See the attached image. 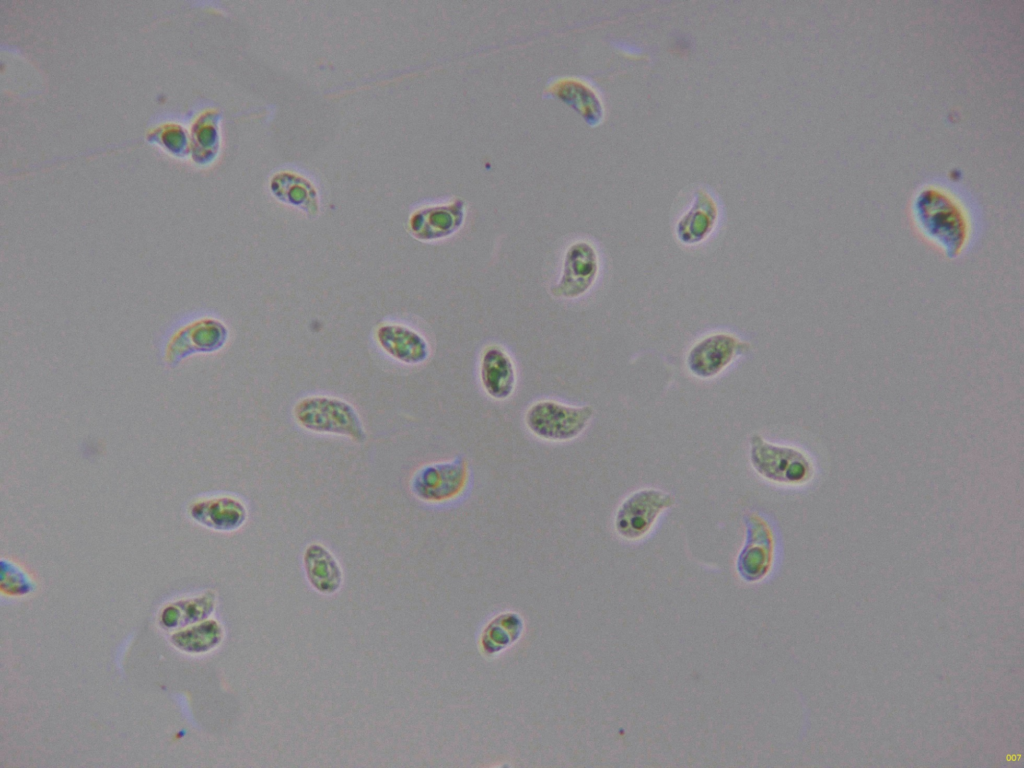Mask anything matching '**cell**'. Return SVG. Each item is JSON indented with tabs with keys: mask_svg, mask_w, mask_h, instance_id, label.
Returning <instances> with one entry per match:
<instances>
[{
	"mask_svg": "<svg viewBox=\"0 0 1024 768\" xmlns=\"http://www.w3.org/2000/svg\"><path fill=\"white\" fill-rule=\"evenodd\" d=\"M747 543L739 558L741 569L756 577L766 572L770 564L772 532L769 524L759 514L751 512L744 517Z\"/></svg>",
	"mask_w": 1024,
	"mask_h": 768,
	"instance_id": "cell-13",
	"label": "cell"
},
{
	"mask_svg": "<svg viewBox=\"0 0 1024 768\" xmlns=\"http://www.w3.org/2000/svg\"><path fill=\"white\" fill-rule=\"evenodd\" d=\"M674 503V497L660 489L637 490L618 507L614 518L615 530L623 538L639 539L652 529L660 514Z\"/></svg>",
	"mask_w": 1024,
	"mask_h": 768,
	"instance_id": "cell-6",
	"label": "cell"
},
{
	"mask_svg": "<svg viewBox=\"0 0 1024 768\" xmlns=\"http://www.w3.org/2000/svg\"><path fill=\"white\" fill-rule=\"evenodd\" d=\"M594 409L589 405H569L544 399L527 409L524 422L528 431L548 442H567L579 437L589 426Z\"/></svg>",
	"mask_w": 1024,
	"mask_h": 768,
	"instance_id": "cell-3",
	"label": "cell"
},
{
	"mask_svg": "<svg viewBox=\"0 0 1024 768\" xmlns=\"http://www.w3.org/2000/svg\"><path fill=\"white\" fill-rule=\"evenodd\" d=\"M747 347V343L729 333L708 335L689 350L688 369L696 377L712 378L727 368L736 357L745 353Z\"/></svg>",
	"mask_w": 1024,
	"mask_h": 768,
	"instance_id": "cell-8",
	"label": "cell"
},
{
	"mask_svg": "<svg viewBox=\"0 0 1024 768\" xmlns=\"http://www.w3.org/2000/svg\"><path fill=\"white\" fill-rule=\"evenodd\" d=\"M293 417L303 429L349 438L355 443L366 441V431L356 409L347 401L324 395L304 397L293 407Z\"/></svg>",
	"mask_w": 1024,
	"mask_h": 768,
	"instance_id": "cell-2",
	"label": "cell"
},
{
	"mask_svg": "<svg viewBox=\"0 0 1024 768\" xmlns=\"http://www.w3.org/2000/svg\"><path fill=\"white\" fill-rule=\"evenodd\" d=\"M188 514L199 525L219 532L236 531L248 518L245 503L228 494L198 498L190 503Z\"/></svg>",
	"mask_w": 1024,
	"mask_h": 768,
	"instance_id": "cell-9",
	"label": "cell"
},
{
	"mask_svg": "<svg viewBox=\"0 0 1024 768\" xmlns=\"http://www.w3.org/2000/svg\"><path fill=\"white\" fill-rule=\"evenodd\" d=\"M598 272L599 257L594 246L575 242L565 252L561 276L551 292L556 297L578 298L593 286Z\"/></svg>",
	"mask_w": 1024,
	"mask_h": 768,
	"instance_id": "cell-7",
	"label": "cell"
},
{
	"mask_svg": "<svg viewBox=\"0 0 1024 768\" xmlns=\"http://www.w3.org/2000/svg\"><path fill=\"white\" fill-rule=\"evenodd\" d=\"M464 218L465 204L456 199L447 204L418 209L410 217L409 230L417 240L437 241L457 232Z\"/></svg>",
	"mask_w": 1024,
	"mask_h": 768,
	"instance_id": "cell-10",
	"label": "cell"
},
{
	"mask_svg": "<svg viewBox=\"0 0 1024 768\" xmlns=\"http://www.w3.org/2000/svg\"><path fill=\"white\" fill-rule=\"evenodd\" d=\"M215 594L211 591L183 599L166 606L160 615V623L167 629L183 628L205 620L214 610Z\"/></svg>",
	"mask_w": 1024,
	"mask_h": 768,
	"instance_id": "cell-17",
	"label": "cell"
},
{
	"mask_svg": "<svg viewBox=\"0 0 1024 768\" xmlns=\"http://www.w3.org/2000/svg\"><path fill=\"white\" fill-rule=\"evenodd\" d=\"M303 566L307 580L317 591L331 594L341 586V567L334 555L322 544L312 543L306 547Z\"/></svg>",
	"mask_w": 1024,
	"mask_h": 768,
	"instance_id": "cell-14",
	"label": "cell"
},
{
	"mask_svg": "<svg viewBox=\"0 0 1024 768\" xmlns=\"http://www.w3.org/2000/svg\"><path fill=\"white\" fill-rule=\"evenodd\" d=\"M376 339L386 354L404 364H421L430 354L425 338L404 325L383 324L376 330Z\"/></svg>",
	"mask_w": 1024,
	"mask_h": 768,
	"instance_id": "cell-11",
	"label": "cell"
},
{
	"mask_svg": "<svg viewBox=\"0 0 1024 768\" xmlns=\"http://www.w3.org/2000/svg\"><path fill=\"white\" fill-rule=\"evenodd\" d=\"M718 215L714 199L705 191H699L695 200L680 219L677 234L685 244L703 241L713 230Z\"/></svg>",
	"mask_w": 1024,
	"mask_h": 768,
	"instance_id": "cell-16",
	"label": "cell"
},
{
	"mask_svg": "<svg viewBox=\"0 0 1024 768\" xmlns=\"http://www.w3.org/2000/svg\"><path fill=\"white\" fill-rule=\"evenodd\" d=\"M223 636L220 624L215 620H203L176 631L171 636L172 644L186 653H203L216 647Z\"/></svg>",
	"mask_w": 1024,
	"mask_h": 768,
	"instance_id": "cell-18",
	"label": "cell"
},
{
	"mask_svg": "<svg viewBox=\"0 0 1024 768\" xmlns=\"http://www.w3.org/2000/svg\"><path fill=\"white\" fill-rule=\"evenodd\" d=\"M35 582L30 574L20 565L9 559L1 561V591L9 596H21L31 593Z\"/></svg>",
	"mask_w": 1024,
	"mask_h": 768,
	"instance_id": "cell-19",
	"label": "cell"
},
{
	"mask_svg": "<svg viewBox=\"0 0 1024 768\" xmlns=\"http://www.w3.org/2000/svg\"><path fill=\"white\" fill-rule=\"evenodd\" d=\"M469 466L462 456L423 465L413 474L410 487L413 495L429 504L454 500L469 481Z\"/></svg>",
	"mask_w": 1024,
	"mask_h": 768,
	"instance_id": "cell-5",
	"label": "cell"
},
{
	"mask_svg": "<svg viewBox=\"0 0 1024 768\" xmlns=\"http://www.w3.org/2000/svg\"><path fill=\"white\" fill-rule=\"evenodd\" d=\"M913 218L922 236L949 258L965 251L970 239L968 215L957 199L934 187L922 189L913 201Z\"/></svg>",
	"mask_w": 1024,
	"mask_h": 768,
	"instance_id": "cell-1",
	"label": "cell"
},
{
	"mask_svg": "<svg viewBox=\"0 0 1024 768\" xmlns=\"http://www.w3.org/2000/svg\"><path fill=\"white\" fill-rule=\"evenodd\" d=\"M749 445L753 469L770 482L801 485L809 481L813 474L811 460L795 447L768 442L758 433L750 436Z\"/></svg>",
	"mask_w": 1024,
	"mask_h": 768,
	"instance_id": "cell-4",
	"label": "cell"
},
{
	"mask_svg": "<svg viewBox=\"0 0 1024 768\" xmlns=\"http://www.w3.org/2000/svg\"><path fill=\"white\" fill-rule=\"evenodd\" d=\"M479 375L484 391L492 399L502 401L513 394L516 370L513 360L503 348L491 345L484 349Z\"/></svg>",
	"mask_w": 1024,
	"mask_h": 768,
	"instance_id": "cell-12",
	"label": "cell"
},
{
	"mask_svg": "<svg viewBox=\"0 0 1024 768\" xmlns=\"http://www.w3.org/2000/svg\"><path fill=\"white\" fill-rule=\"evenodd\" d=\"M547 92L574 108L590 125H596L601 121V100L586 82L577 78H561L553 82L547 88Z\"/></svg>",
	"mask_w": 1024,
	"mask_h": 768,
	"instance_id": "cell-15",
	"label": "cell"
}]
</instances>
